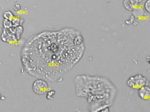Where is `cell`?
I'll return each mask as SVG.
<instances>
[{
	"label": "cell",
	"mask_w": 150,
	"mask_h": 112,
	"mask_svg": "<svg viewBox=\"0 0 150 112\" xmlns=\"http://www.w3.org/2000/svg\"><path fill=\"white\" fill-rule=\"evenodd\" d=\"M147 79L142 74H138L130 77L127 80L126 84L129 87L133 89H139L146 85Z\"/></svg>",
	"instance_id": "6da1fadb"
},
{
	"label": "cell",
	"mask_w": 150,
	"mask_h": 112,
	"mask_svg": "<svg viewBox=\"0 0 150 112\" xmlns=\"http://www.w3.org/2000/svg\"><path fill=\"white\" fill-rule=\"evenodd\" d=\"M48 85L47 82L42 79L35 81L33 85V90L35 93L38 95L44 94L47 92Z\"/></svg>",
	"instance_id": "7a4b0ae2"
},
{
	"label": "cell",
	"mask_w": 150,
	"mask_h": 112,
	"mask_svg": "<svg viewBox=\"0 0 150 112\" xmlns=\"http://www.w3.org/2000/svg\"><path fill=\"white\" fill-rule=\"evenodd\" d=\"M138 95L139 98L144 100H148L150 98V89L148 86H142L139 89Z\"/></svg>",
	"instance_id": "3957f363"
},
{
	"label": "cell",
	"mask_w": 150,
	"mask_h": 112,
	"mask_svg": "<svg viewBox=\"0 0 150 112\" xmlns=\"http://www.w3.org/2000/svg\"><path fill=\"white\" fill-rule=\"evenodd\" d=\"M138 3V0H124L123 1L125 8L129 10H133L137 6Z\"/></svg>",
	"instance_id": "277c9868"
},
{
	"label": "cell",
	"mask_w": 150,
	"mask_h": 112,
	"mask_svg": "<svg viewBox=\"0 0 150 112\" xmlns=\"http://www.w3.org/2000/svg\"><path fill=\"white\" fill-rule=\"evenodd\" d=\"M133 16L136 18H139L142 17L144 14V10L142 8L138 7L137 6L135 8L133 9Z\"/></svg>",
	"instance_id": "5b68a950"
},
{
	"label": "cell",
	"mask_w": 150,
	"mask_h": 112,
	"mask_svg": "<svg viewBox=\"0 0 150 112\" xmlns=\"http://www.w3.org/2000/svg\"><path fill=\"white\" fill-rule=\"evenodd\" d=\"M83 41H84V39L83 37L80 35H78L73 39L74 44L76 46H81L82 45L83 43Z\"/></svg>",
	"instance_id": "8992f818"
},
{
	"label": "cell",
	"mask_w": 150,
	"mask_h": 112,
	"mask_svg": "<svg viewBox=\"0 0 150 112\" xmlns=\"http://www.w3.org/2000/svg\"><path fill=\"white\" fill-rule=\"evenodd\" d=\"M55 93H56V92H55V91H53V90L49 91L48 93H47V95H46L47 99H53V96L55 95Z\"/></svg>",
	"instance_id": "52a82bcc"
},
{
	"label": "cell",
	"mask_w": 150,
	"mask_h": 112,
	"mask_svg": "<svg viewBox=\"0 0 150 112\" xmlns=\"http://www.w3.org/2000/svg\"><path fill=\"white\" fill-rule=\"evenodd\" d=\"M150 0H147L144 4V8L146 11L148 12H150Z\"/></svg>",
	"instance_id": "ba28073f"
},
{
	"label": "cell",
	"mask_w": 150,
	"mask_h": 112,
	"mask_svg": "<svg viewBox=\"0 0 150 112\" xmlns=\"http://www.w3.org/2000/svg\"><path fill=\"white\" fill-rule=\"evenodd\" d=\"M13 13L9 11H6L5 14V18L7 19H9L13 18Z\"/></svg>",
	"instance_id": "9c48e42d"
},
{
	"label": "cell",
	"mask_w": 150,
	"mask_h": 112,
	"mask_svg": "<svg viewBox=\"0 0 150 112\" xmlns=\"http://www.w3.org/2000/svg\"><path fill=\"white\" fill-rule=\"evenodd\" d=\"M21 8H22L21 5L19 4H16L15 5L14 8L15 10L16 11H20V10L21 9Z\"/></svg>",
	"instance_id": "30bf717a"
},
{
	"label": "cell",
	"mask_w": 150,
	"mask_h": 112,
	"mask_svg": "<svg viewBox=\"0 0 150 112\" xmlns=\"http://www.w3.org/2000/svg\"><path fill=\"white\" fill-rule=\"evenodd\" d=\"M100 111H101V112H109V108L108 107H104V108H102L101 110H100Z\"/></svg>",
	"instance_id": "8fae6325"
}]
</instances>
